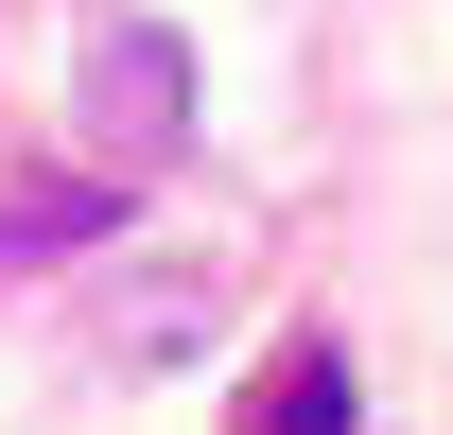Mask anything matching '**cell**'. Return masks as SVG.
I'll return each mask as SVG.
<instances>
[{
  "label": "cell",
  "instance_id": "4",
  "mask_svg": "<svg viewBox=\"0 0 453 435\" xmlns=\"http://www.w3.org/2000/svg\"><path fill=\"white\" fill-rule=\"evenodd\" d=\"M192 314H210V296H192V279H157V296L122 314V348H140V366H174V348H192Z\"/></svg>",
  "mask_w": 453,
  "mask_h": 435
},
{
  "label": "cell",
  "instance_id": "2",
  "mask_svg": "<svg viewBox=\"0 0 453 435\" xmlns=\"http://www.w3.org/2000/svg\"><path fill=\"white\" fill-rule=\"evenodd\" d=\"M122 210H140L122 174H35V192H0V279H18V262H70V244H105Z\"/></svg>",
  "mask_w": 453,
  "mask_h": 435
},
{
  "label": "cell",
  "instance_id": "1",
  "mask_svg": "<svg viewBox=\"0 0 453 435\" xmlns=\"http://www.w3.org/2000/svg\"><path fill=\"white\" fill-rule=\"evenodd\" d=\"M88 122H105L122 157H174L192 140V53H174L157 18H105L88 35Z\"/></svg>",
  "mask_w": 453,
  "mask_h": 435
},
{
  "label": "cell",
  "instance_id": "3",
  "mask_svg": "<svg viewBox=\"0 0 453 435\" xmlns=\"http://www.w3.org/2000/svg\"><path fill=\"white\" fill-rule=\"evenodd\" d=\"M244 435H349V348H280L262 401H244Z\"/></svg>",
  "mask_w": 453,
  "mask_h": 435
}]
</instances>
